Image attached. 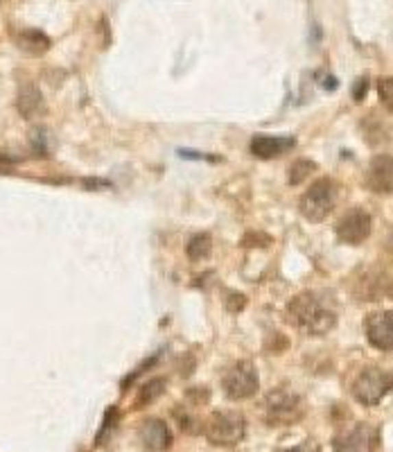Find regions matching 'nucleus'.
<instances>
[{"mask_svg":"<svg viewBox=\"0 0 393 452\" xmlns=\"http://www.w3.org/2000/svg\"><path fill=\"white\" fill-rule=\"evenodd\" d=\"M287 319L305 335L321 337L337 326L339 308L333 292H300L289 301Z\"/></svg>","mask_w":393,"mask_h":452,"instance_id":"f257e3e1","label":"nucleus"},{"mask_svg":"<svg viewBox=\"0 0 393 452\" xmlns=\"http://www.w3.org/2000/svg\"><path fill=\"white\" fill-rule=\"evenodd\" d=\"M206 439L213 443V446H222V448H230L237 446L244 434H246V420L240 411L233 409H217L208 416L206 425H204Z\"/></svg>","mask_w":393,"mask_h":452,"instance_id":"f03ea898","label":"nucleus"},{"mask_svg":"<svg viewBox=\"0 0 393 452\" xmlns=\"http://www.w3.org/2000/svg\"><path fill=\"white\" fill-rule=\"evenodd\" d=\"M305 414L303 398L287 387L274 389L265 398V418L269 425H291L298 423Z\"/></svg>","mask_w":393,"mask_h":452,"instance_id":"7ed1b4c3","label":"nucleus"},{"mask_svg":"<svg viewBox=\"0 0 393 452\" xmlns=\"http://www.w3.org/2000/svg\"><path fill=\"white\" fill-rule=\"evenodd\" d=\"M339 197V188L333 179H319L314 181L310 188L305 190V194L298 201V208L303 213L305 220L310 222H323L326 217L333 213V208L337 204Z\"/></svg>","mask_w":393,"mask_h":452,"instance_id":"20e7f679","label":"nucleus"},{"mask_svg":"<svg viewBox=\"0 0 393 452\" xmlns=\"http://www.w3.org/2000/svg\"><path fill=\"white\" fill-rule=\"evenodd\" d=\"M391 392V373L380 369V366H366L357 373V378L353 380V396L361 405H373L382 403L384 396Z\"/></svg>","mask_w":393,"mask_h":452,"instance_id":"39448f33","label":"nucleus"},{"mask_svg":"<svg viewBox=\"0 0 393 452\" xmlns=\"http://www.w3.org/2000/svg\"><path fill=\"white\" fill-rule=\"evenodd\" d=\"M222 385H224V392L230 400H246V398H251V396H256L260 387V378H258V371H256V366H253V362L242 360L226 371L224 383Z\"/></svg>","mask_w":393,"mask_h":452,"instance_id":"423d86ee","label":"nucleus"},{"mask_svg":"<svg viewBox=\"0 0 393 452\" xmlns=\"http://www.w3.org/2000/svg\"><path fill=\"white\" fill-rule=\"evenodd\" d=\"M371 215L364 208H350L342 220L337 222V238L344 245H361L371 236Z\"/></svg>","mask_w":393,"mask_h":452,"instance_id":"0eeeda50","label":"nucleus"},{"mask_svg":"<svg viewBox=\"0 0 393 452\" xmlns=\"http://www.w3.org/2000/svg\"><path fill=\"white\" fill-rule=\"evenodd\" d=\"M377 446H380V432L368 423H359L335 439V452H375Z\"/></svg>","mask_w":393,"mask_h":452,"instance_id":"6e6552de","label":"nucleus"},{"mask_svg":"<svg viewBox=\"0 0 393 452\" xmlns=\"http://www.w3.org/2000/svg\"><path fill=\"white\" fill-rule=\"evenodd\" d=\"M364 332L371 346L377 350L393 348V315L391 310H377L364 319Z\"/></svg>","mask_w":393,"mask_h":452,"instance_id":"1a4fd4ad","label":"nucleus"},{"mask_svg":"<svg viewBox=\"0 0 393 452\" xmlns=\"http://www.w3.org/2000/svg\"><path fill=\"white\" fill-rule=\"evenodd\" d=\"M382 296H391V278L389 269L373 267L368 269L357 283V299L361 301H377Z\"/></svg>","mask_w":393,"mask_h":452,"instance_id":"9d476101","label":"nucleus"},{"mask_svg":"<svg viewBox=\"0 0 393 452\" xmlns=\"http://www.w3.org/2000/svg\"><path fill=\"white\" fill-rule=\"evenodd\" d=\"M138 436H141L143 446L152 452H165L172 448V430H169L165 420H160V418L143 420Z\"/></svg>","mask_w":393,"mask_h":452,"instance_id":"9b49d317","label":"nucleus"},{"mask_svg":"<svg viewBox=\"0 0 393 452\" xmlns=\"http://www.w3.org/2000/svg\"><path fill=\"white\" fill-rule=\"evenodd\" d=\"M393 161L391 154H377L371 159L366 170V183L368 188L377 194H389L391 183H393Z\"/></svg>","mask_w":393,"mask_h":452,"instance_id":"f8f14e48","label":"nucleus"},{"mask_svg":"<svg viewBox=\"0 0 393 452\" xmlns=\"http://www.w3.org/2000/svg\"><path fill=\"white\" fill-rule=\"evenodd\" d=\"M296 145V138L283 136H256L251 140V154L258 159H276Z\"/></svg>","mask_w":393,"mask_h":452,"instance_id":"ddd939ff","label":"nucleus"},{"mask_svg":"<svg viewBox=\"0 0 393 452\" xmlns=\"http://www.w3.org/2000/svg\"><path fill=\"white\" fill-rule=\"evenodd\" d=\"M16 104H19L21 115H25V118H34V115H41L45 111L43 95L34 84H25V87L21 89Z\"/></svg>","mask_w":393,"mask_h":452,"instance_id":"4468645a","label":"nucleus"},{"mask_svg":"<svg viewBox=\"0 0 393 452\" xmlns=\"http://www.w3.org/2000/svg\"><path fill=\"white\" fill-rule=\"evenodd\" d=\"M19 45L29 54H43L50 48V38L41 30H23L19 34Z\"/></svg>","mask_w":393,"mask_h":452,"instance_id":"2eb2a0df","label":"nucleus"},{"mask_svg":"<svg viewBox=\"0 0 393 452\" xmlns=\"http://www.w3.org/2000/svg\"><path fill=\"white\" fill-rule=\"evenodd\" d=\"M211 251H213L211 233H197V236H192L186 245V253L190 260H204L211 256Z\"/></svg>","mask_w":393,"mask_h":452,"instance_id":"dca6fc26","label":"nucleus"},{"mask_svg":"<svg viewBox=\"0 0 393 452\" xmlns=\"http://www.w3.org/2000/svg\"><path fill=\"white\" fill-rule=\"evenodd\" d=\"M165 392V378H154V380H147L141 392H138V398H136V407H147L152 405L156 398H160Z\"/></svg>","mask_w":393,"mask_h":452,"instance_id":"f3484780","label":"nucleus"},{"mask_svg":"<svg viewBox=\"0 0 393 452\" xmlns=\"http://www.w3.org/2000/svg\"><path fill=\"white\" fill-rule=\"evenodd\" d=\"M314 170H317V163L310 161V159H298V161H294V166L289 168V183H291V185L303 183L305 179L314 172Z\"/></svg>","mask_w":393,"mask_h":452,"instance_id":"a211bd4d","label":"nucleus"},{"mask_svg":"<svg viewBox=\"0 0 393 452\" xmlns=\"http://www.w3.org/2000/svg\"><path fill=\"white\" fill-rule=\"evenodd\" d=\"M391 87H393L391 77H382V80L377 82V93H380V100H382V104L387 106V111H391V106H393V102H391Z\"/></svg>","mask_w":393,"mask_h":452,"instance_id":"6ab92c4d","label":"nucleus"},{"mask_svg":"<svg viewBox=\"0 0 393 452\" xmlns=\"http://www.w3.org/2000/svg\"><path fill=\"white\" fill-rule=\"evenodd\" d=\"M278 452H321V448L314 443L312 439L310 441H303V443H298V446H294V448H287V450H278Z\"/></svg>","mask_w":393,"mask_h":452,"instance_id":"aec40b11","label":"nucleus"},{"mask_svg":"<svg viewBox=\"0 0 393 452\" xmlns=\"http://www.w3.org/2000/svg\"><path fill=\"white\" fill-rule=\"evenodd\" d=\"M366 91H368V77H359L357 84H355V91H353V98L359 102V100L366 95Z\"/></svg>","mask_w":393,"mask_h":452,"instance_id":"412c9836","label":"nucleus"}]
</instances>
